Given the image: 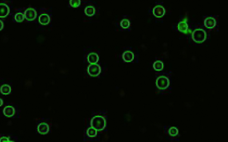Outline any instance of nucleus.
Segmentation results:
<instances>
[{
	"instance_id": "19",
	"label": "nucleus",
	"mask_w": 228,
	"mask_h": 142,
	"mask_svg": "<svg viewBox=\"0 0 228 142\" xmlns=\"http://www.w3.org/2000/svg\"><path fill=\"white\" fill-rule=\"evenodd\" d=\"M15 19L18 22H21L24 20L25 18V16L24 13L21 12L17 13L14 16Z\"/></svg>"
},
{
	"instance_id": "12",
	"label": "nucleus",
	"mask_w": 228,
	"mask_h": 142,
	"mask_svg": "<svg viewBox=\"0 0 228 142\" xmlns=\"http://www.w3.org/2000/svg\"><path fill=\"white\" fill-rule=\"evenodd\" d=\"M50 17L47 13H41L39 16V21L41 24H44V25L48 24L49 23L50 21Z\"/></svg>"
},
{
	"instance_id": "5",
	"label": "nucleus",
	"mask_w": 228,
	"mask_h": 142,
	"mask_svg": "<svg viewBox=\"0 0 228 142\" xmlns=\"http://www.w3.org/2000/svg\"><path fill=\"white\" fill-rule=\"evenodd\" d=\"M25 18L29 21L34 19L37 17V13L34 8L29 7L25 10L24 12Z\"/></svg>"
},
{
	"instance_id": "21",
	"label": "nucleus",
	"mask_w": 228,
	"mask_h": 142,
	"mask_svg": "<svg viewBox=\"0 0 228 142\" xmlns=\"http://www.w3.org/2000/svg\"><path fill=\"white\" fill-rule=\"evenodd\" d=\"M130 21H129V20L127 18L123 19L120 22L121 26L124 29L128 28L130 25Z\"/></svg>"
},
{
	"instance_id": "25",
	"label": "nucleus",
	"mask_w": 228,
	"mask_h": 142,
	"mask_svg": "<svg viewBox=\"0 0 228 142\" xmlns=\"http://www.w3.org/2000/svg\"><path fill=\"white\" fill-rule=\"evenodd\" d=\"M3 104V100L2 99L0 98V107Z\"/></svg>"
},
{
	"instance_id": "3",
	"label": "nucleus",
	"mask_w": 228,
	"mask_h": 142,
	"mask_svg": "<svg viewBox=\"0 0 228 142\" xmlns=\"http://www.w3.org/2000/svg\"><path fill=\"white\" fill-rule=\"evenodd\" d=\"M170 81L169 78L165 76H160L156 79V86L159 89H166L170 85Z\"/></svg>"
},
{
	"instance_id": "9",
	"label": "nucleus",
	"mask_w": 228,
	"mask_h": 142,
	"mask_svg": "<svg viewBox=\"0 0 228 142\" xmlns=\"http://www.w3.org/2000/svg\"><path fill=\"white\" fill-rule=\"evenodd\" d=\"M3 112L4 115L6 117L10 118L14 115L15 113V110L13 107L9 105L4 107Z\"/></svg>"
},
{
	"instance_id": "16",
	"label": "nucleus",
	"mask_w": 228,
	"mask_h": 142,
	"mask_svg": "<svg viewBox=\"0 0 228 142\" xmlns=\"http://www.w3.org/2000/svg\"><path fill=\"white\" fill-rule=\"evenodd\" d=\"M84 11L86 14L88 16H91L95 14V9L92 5H88L86 7Z\"/></svg>"
},
{
	"instance_id": "26",
	"label": "nucleus",
	"mask_w": 228,
	"mask_h": 142,
	"mask_svg": "<svg viewBox=\"0 0 228 142\" xmlns=\"http://www.w3.org/2000/svg\"><path fill=\"white\" fill-rule=\"evenodd\" d=\"M9 142H15L13 141H9Z\"/></svg>"
},
{
	"instance_id": "15",
	"label": "nucleus",
	"mask_w": 228,
	"mask_h": 142,
	"mask_svg": "<svg viewBox=\"0 0 228 142\" xmlns=\"http://www.w3.org/2000/svg\"><path fill=\"white\" fill-rule=\"evenodd\" d=\"M0 91L3 94L8 95L11 92V88L9 85L4 84L1 87Z\"/></svg>"
},
{
	"instance_id": "2",
	"label": "nucleus",
	"mask_w": 228,
	"mask_h": 142,
	"mask_svg": "<svg viewBox=\"0 0 228 142\" xmlns=\"http://www.w3.org/2000/svg\"><path fill=\"white\" fill-rule=\"evenodd\" d=\"M207 37L206 32L201 28L195 29L192 33V38L193 40L197 43L203 42Z\"/></svg>"
},
{
	"instance_id": "22",
	"label": "nucleus",
	"mask_w": 228,
	"mask_h": 142,
	"mask_svg": "<svg viewBox=\"0 0 228 142\" xmlns=\"http://www.w3.org/2000/svg\"><path fill=\"white\" fill-rule=\"evenodd\" d=\"M69 2L71 6L75 7H77L81 3L80 0H70Z\"/></svg>"
},
{
	"instance_id": "17",
	"label": "nucleus",
	"mask_w": 228,
	"mask_h": 142,
	"mask_svg": "<svg viewBox=\"0 0 228 142\" xmlns=\"http://www.w3.org/2000/svg\"><path fill=\"white\" fill-rule=\"evenodd\" d=\"M153 68L156 71H161L163 69V63L162 61H161V60H156L154 63Z\"/></svg>"
},
{
	"instance_id": "23",
	"label": "nucleus",
	"mask_w": 228,
	"mask_h": 142,
	"mask_svg": "<svg viewBox=\"0 0 228 142\" xmlns=\"http://www.w3.org/2000/svg\"><path fill=\"white\" fill-rule=\"evenodd\" d=\"M10 139L6 136H3L0 138V142H9Z\"/></svg>"
},
{
	"instance_id": "1",
	"label": "nucleus",
	"mask_w": 228,
	"mask_h": 142,
	"mask_svg": "<svg viewBox=\"0 0 228 142\" xmlns=\"http://www.w3.org/2000/svg\"><path fill=\"white\" fill-rule=\"evenodd\" d=\"M91 127L97 131H103L106 126L105 118L101 116H96L93 117L90 121Z\"/></svg>"
},
{
	"instance_id": "20",
	"label": "nucleus",
	"mask_w": 228,
	"mask_h": 142,
	"mask_svg": "<svg viewBox=\"0 0 228 142\" xmlns=\"http://www.w3.org/2000/svg\"><path fill=\"white\" fill-rule=\"evenodd\" d=\"M178 133H179V131H178L177 128L175 127H171L169 129V134L172 137H174V136H176V135H178Z\"/></svg>"
},
{
	"instance_id": "13",
	"label": "nucleus",
	"mask_w": 228,
	"mask_h": 142,
	"mask_svg": "<svg viewBox=\"0 0 228 142\" xmlns=\"http://www.w3.org/2000/svg\"><path fill=\"white\" fill-rule=\"evenodd\" d=\"M87 60L88 61L90 64H96L99 60V57L96 53L94 52H91L88 55Z\"/></svg>"
},
{
	"instance_id": "11",
	"label": "nucleus",
	"mask_w": 228,
	"mask_h": 142,
	"mask_svg": "<svg viewBox=\"0 0 228 142\" xmlns=\"http://www.w3.org/2000/svg\"><path fill=\"white\" fill-rule=\"evenodd\" d=\"M123 59L126 62H129L133 61L134 58V54L130 50H126L123 53Z\"/></svg>"
},
{
	"instance_id": "4",
	"label": "nucleus",
	"mask_w": 228,
	"mask_h": 142,
	"mask_svg": "<svg viewBox=\"0 0 228 142\" xmlns=\"http://www.w3.org/2000/svg\"><path fill=\"white\" fill-rule=\"evenodd\" d=\"M88 74L92 77H96L99 75L101 71V68L97 64H91L87 68Z\"/></svg>"
},
{
	"instance_id": "8",
	"label": "nucleus",
	"mask_w": 228,
	"mask_h": 142,
	"mask_svg": "<svg viewBox=\"0 0 228 142\" xmlns=\"http://www.w3.org/2000/svg\"><path fill=\"white\" fill-rule=\"evenodd\" d=\"M10 8L6 4L0 3V17L4 18L10 13Z\"/></svg>"
},
{
	"instance_id": "24",
	"label": "nucleus",
	"mask_w": 228,
	"mask_h": 142,
	"mask_svg": "<svg viewBox=\"0 0 228 142\" xmlns=\"http://www.w3.org/2000/svg\"><path fill=\"white\" fill-rule=\"evenodd\" d=\"M4 27V23L1 20H0V30H1L3 29Z\"/></svg>"
},
{
	"instance_id": "6",
	"label": "nucleus",
	"mask_w": 228,
	"mask_h": 142,
	"mask_svg": "<svg viewBox=\"0 0 228 142\" xmlns=\"http://www.w3.org/2000/svg\"><path fill=\"white\" fill-rule=\"evenodd\" d=\"M165 13V10L162 5L158 4L155 5L153 9V13L158 18L162 17Z\"/></svg>"
},
{
	"instance_id": "10",
	"label": "nucleus",
	"mask_w": 228,
	"mask_h": 142,
	"mask_svg": "<svg viewBox=\"0 0 228 142\" xmlns=\"http://www.w3.org/2000/svg\"><path fill=\"white\" fill-rule=\"evenodd\" d=\"M204 24L207 28L212 29L215 27L216 21L213 17H208L204 20Z\"/></svg>"
},
{
	"instance_id": "7",
	"label": "nucleus",
	"mask_w": 228,
	"mask_h": 142,
	"mask_svg": "<svg viewBox=\"0 0 228 142\" xmlns=\"http://www.w3.org/2000/svg\"><path fill=\"white\" fill-rule=\"evenodd\" d=\"M49 126L47 123L42 122L38 125L37 130L39 133L41 135H46L49 132Z\"/></svg>"
},
{
	"instance_id": "14",
	"label": "nucleus",
	"mask_w": 228,
	"mask_h": 142,
	"mask_svg": "<svg viewBox=\"0 0 228 142\" xmlns=\"http://www.w3.org/2000/svg\"><path fill=\"white\" fill-rule=\"evenodd\" d=\"M188 24L187 22V20L185 19H184L182 21H180L178 24V29L180 31L182 32H187L188 29Z\"/></svg>"
},
{
	"instance_id": "18",
	"label": "nucleus",
	"mask_w": 228,
	"mask_h": 142,
	"mask_svg": "<svg viewBox=\"0 0 228 142\" xmlns=\"http://www.w3.org/2000/svg\"><path fill=\"white\" fill-rule=\"evenodd\" d=\"M87 133L89 137L93 138V137H95L96 136L97 131L91 127L87 130Z\"/></svg>"
}]
</instances>
